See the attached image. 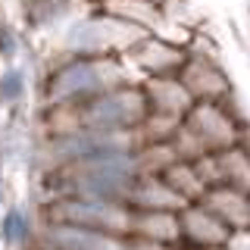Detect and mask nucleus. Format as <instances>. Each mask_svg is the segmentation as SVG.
Instances as JSON below:
<instances>
[{"mask_svg": "<svg viewBox=\"0 0 250 250\" xmlns=\"http://www.w3.org/2000/svg\"><path fill=\"white\" fill-rule=\"evenodd\" d=\"M141 38H147V28L122 22L116 16L100 13L97 19H84L72 28V47L88 57H113V53L131 50Z\"/></svg>", "mask_w": 250, "mask_h": 250, "instance_id": "1", "label": "nucleus"}, {"mask_svg": "<svg viewBox=\"0 0 250 250\" xmlns=\"http://www.w3.org/2000/svg\"><path fill=\"white\" fill-rule=\"evenodd\" d=\"M185 122L197 131L207 150H225L244 138L238 116L231 109V91L222 94L219 100H194V106L185 113Z\"/></svg>", "mask_w": 250, "mask_h": 250, "instance_id": "2", "label": "nucleus"}, {"mask_svg": "<svg viewBox=\"0 0 250 250\" xmlns=\"http://www.w3.org/2000/svg\"><path fill=\"white\" fill-rule=\"evenodd\" d=\"M125 60L135 69H141L147 75H178V69L185 66L188 50L182 44L163 41V38H141V41L125 50Z\"/></svg>", "mask_w": 250, "mask_h": 250, "instance_id": "3", "label": "nucleus"}, {"mask_svg": "<svg viewBox=\"0 0 250 250\" xmlns=\"http://www.w3.org/2000/svg\"><path fill=\"white\" fill-rule=\"evenodd\" d=\"M178 82L188 88L194 100H219L222 94L231 91L219 62L213 57H200V53H188L185 66L178 69Z\"/></svg>", "mask_w": 250, "mask_h": 250, "instance_id": "4", "label": "nucleus"}, {"mask_svg": "<svg viewBox=\"0 0 250 250\" xmlns=\"http://www.w3.org/2000/svg\"><path fill=\"white\" fill-rule=\"evenodd\" d=\"M178 225H182V241L188 244H229L231 238V229L200 200H191L178 209Z\"/></svg>", "mask_w": 250, "mask_h": 250, "instance_id": "5", "label": "nucleus"}, {"mask_svg": "<svg viewBox=\"0 0 250 250\" xmlns=\"http://www.w3.org/2000/svg\"><path fill=\"white\" fill-rule=\"evenodd\" d=\"M200 203L207 209H213V213L222 219L231 231H247L250 229V194L238 191V188H231V185H213V188L203 191Z\"/></svg>", "mask_w": 250, "mask_h": 250, "instance_id": "6", "label": "nucleus"}, {"mask_svg": "<svg viewBox=\"0 0 250 250\" xmlns=\"http://www.w3.org/2000/svg\"><path fill=\"white\" fill-rule=\"evenodd\" d=\"M141 91H144L147 109H156V113H169L185 119V113L194 106V97L178 82V75H147Z\"/></svg>", "mask_w": 250, "mask_h": 250, "instance_id": "7", "label": "nucleus"}, {"mask_svg": "<svg viewBox=\"0 0 250 250\" xmlns=\"http://www.w3.org/2000/svg\"><path fill=\"white\" fill-rule=\"evenodd\" d=\"M128 203L135 209H172V213H178L191 200L175 194L160 175H138L128 188Z\"/></svg>", "mask_w": 250, "mask_h": 250, "instance_id": "8", "label": "nucleus"}, {"mask_svg": "<svg viewBox=\"0 0 250 250\" xmlns=\"http://www.w3.org/2000/svg\"><path fill=\"white\" fill-rule=\"evenodd\" d=\"M128 234L147 238V241H163V244H178L182 241L178 213H172V209H131Z\"/></svg>", "mask_w": 250, "mask_h": 250, "instance_id": "9", "label": "nucleus"}, {"mask_svg": "<svg viewBox=\"0 0 250 250\" xmlns=\"http://www.w3.org/2000/svg\"><path fill=\"white\" fill-rule=\"evenodd\" d=\"M94 6H97L100 13L116 16V19L141 25V28H153L163 16L160 3H153V0H97Z\"/></svg>", "mask_w": 250, "mask_h": 250, "instance_id": "10", "label": "nucleus"}, {"mask_svg": "<svg viewBox=\"0 0 250 250\" xmlns=\"http://www.w3.org/2000/svg\"><path fill=\"white\" fill-rule=\"evenodd\" d=\"M216 160L222 169V185L250 194V150H244V141L225 147V150H216Z\"/></svg>", "mask_w": 250, "mask_h": 250, "instance_id": "11", "label": "nucleus"}, {"mask_svg": "<svg viewBox=\"0 0 250 250\" xmlns=\"http://www.w3.org/2000/svg\"><path fill=\"white\" fill-rule=\"evenodd\" d=\"M175 160H178V153L172 147V141H153V144H141L135 150L138 175H163Z\"/></svg>", "mask_w": 250, "mask_h": 250, "instance_id": "12", "label": "nucleus"}, {"mask_svg": "<svg viewBox=\"0 0 250 250\" xmlns=\"http://www.w3.org/2000/svg\"><path fill=\"white\" fill-rule=\"evenodd\" d=\"M160 178H163V182H166L175 194H182L185 200H200L203 191H207V185L200 182V175H197V169H194L191 160H175Z\"/></svg>", "mask_w": 250, "mask_h": 250, "instance_id": "13", "label": "nucleus"}, {"mask_svg": "<svg viewBox=\"0 0 250 250\" xmlns=\"http://www.w3.org/2000/svg\"><path fill=\"white\" fill-rule=\"evenodd\" d=\"M122 250H175V244H163V241H147V238H125Z\"/></svg>", "mask_w": 250, "mask_h": 250, "instance_id": "14", "label": "nucleus"}, {"mask_svg": "<svg viewBox=\"0 0 250 250\" xmlns=\"http://www.w3.org/2000/svg\"><path fill=\"white\" fill-rule=\"evenodd\" d=\"M191 250H229L225 244H194Z\"/></svg>", "mask_w": 250, "mask_h": 250, "instance_id": "15", "label": "nucleus"}, {"mask_svg": "<svg viewBox=\"0 0 250 250\" xmlns=\"http://www.w3.org/2000/svg\"><path fill=\"white\" fill-rule=\"evenodd\" d=\"M153 3H163V0H153Z\"/></svg>", "mask_w": 250, "mask_h": 250, "instance_id": "16", "label": "nucleus"}]
</instances>
